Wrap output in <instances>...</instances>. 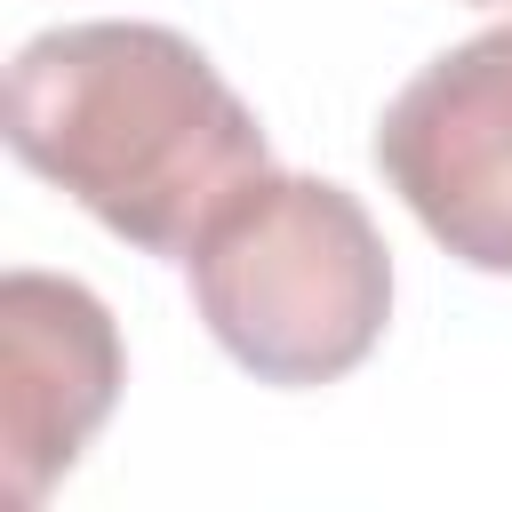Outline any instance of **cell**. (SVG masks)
<instances>
[{
    "label": "cell",
    "instance_id": "6da1fadb",
    "mask_svg": "<svg viewBox=\"0 0 512 512\" xmlns=\"http://www.w3.org/2000/svg\"><path fill=\"white\" fill-rule=\"evenodd\" d=\"M8 144L144 256L200 232L272 168L256 112L168 24H56L8 64Z\"/></svg>",
    "mask_w": 512,
    "mask_h": 512
},
{
    "label": "cell",
    "instance_id": "7a4b0ae2",
    "mask_svg": "<svg viewBox=\"0 0 512 512\" xmlns=\"http://www.w3.org/2000/svg\"><path fill=\"white\" fill-rule=\"evenodd\" d=\"M208 336L256 384H336L392 320V256L328 176L264 168L184 256Z\"/></svg>",
    "mask_w": 512,
    "mask_h": 512
},
{
    "label": "cell",
    "instance_id": "3957f363",
    "mask_svg": "<svg viewBox=\"0 0 512 512\" xmlns=\"http://www.w3.org/2000/svg\"><path fill=\"white\" fill-rule=\"evenodd\" d=\"M376 168L472 272H512V24L432 56L376 120Z\"/></svg>",
    "mask_w": 512,
    "mask_h": 512
},
{
    "label": "cell",
    "instance_id": "277c9868",
    "mask_svg": "<svg viewBox=\"0 0 512 512\" xmlns=\"http://www.w3.org/2000/svg\"><path fill=\"white\" fill-rule=\"evenodd\" d=\"M120 328L96 288L56 272L0 280V480L8 504H40L56 472L80 464L120 400Z\"/></svg>",
    "mask_w": 512,
    "mask_h": 512
}]
</instances>
